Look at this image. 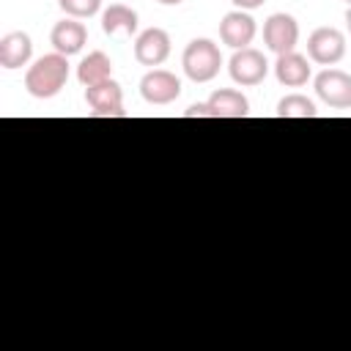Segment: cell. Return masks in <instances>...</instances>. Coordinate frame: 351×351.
I'll return each mask as SVG.
<instances>
[{"instance_id":"cell-3","label":"cell","mask_w":351,"mask_h":351,"mask_svg":"<svg viewBox=\"0 0 351 351\" xmlns=\"http://www.w3.org/2000/svg\"><path fill=\"white\" fill-rule=\"evenodd\" d=\"M346 55V36L337 27H315L307 38V58L318 66H335Z\"/></svg>"},{"instance_id":"cell-10","label":"cell","mask_w":351,"mask_h":351,"mask_svg":"<svg viewBox=\"0 0 351 351\" xmlns=\"http://www.w3.org/2000/svg\"><path fill=\"white\" fill-rule=\"evenodd\" d=\"M219 38H222V44H228L230 49H244V47H250L252 38H255V19H252L247 11H241V8L228 11V14L222 16V22H219Z\"/></svg>"},{"instance_id":"cell-8","label":"cell","mask_w":351,"mask_h":351,"mask_svg":"<svg viewBox=\"0 0 351 351\" xmlns=\"http://www.w3.org/2000/svg\"><path fill=\"white\" fill-rule=\"evenodd\" d=\"M140 96L148 104H170L181 96V80L167 69H151L140 80Z\"/></svg>"},{"instance_id":"cell-5","label":"cell","mask_w":351,"mask_h":351,"mask_svg":"<svg viewBox=\"0 0 351 351\" xmlns=\"http://www.w3.org/2000/svg\"><path fill=\"white\" fill-rule=\"evenodd\" d=\"M85 101L90 107V115H99V118H123L126 115L123 90L112 77L99 82V85L85 88Z\"/></svg>"},{"instance_id":"cell-12","label":"cell","mask_w":351,"mask_h":351,"mask_svg":"<svg viewBox=\"0 0 351 351\" xmlns=\"http://www.w3.org/2000/svg\"><path fill=\"white\" fill-rule=\"evenodd\" d=\"M30 58H33V41L27 33L14 30L0 38V66L3 69H8V71L22 69L30 63Z\"/></svg>"},{"instance_id":"cell-6","label":"cell","mask_w":351,"mask_h":351,"mask_svg":"<svg viewBox=\"0 0 351 351\" xmlns=\"http://www.w3.org/2000/svg\"><path fill=\"white\" fill-rule=\"evenodd\" d=\"M315 93L326 107L335 110H348L351 107V74L340 69H324L315 77Z\"/></svg>"},{"instance_id":"cell-17","label":"cell","mask_w":351,"mask_h":351,"mask_svg":"<svg viewBox=\"0 0 351 351\" xmlns=\"http://www.w3.org/2000/svg\"><path fill=\"white\" fill-rule=\"evenodd\" d=\"M277 115H280V118H315L318 110H315V104H313L307 96H302V93H291V96L280 99V104H277Z\"/></svg>"},{"instance_id":"cell-23","label":"cell","mask_w":351,"mask_h":351,"mask_svg":"<svg viewBox=\"0 0 351 351\" xmlns=\"http://www.w3.org/2000/svg\"><path fill=\"white\" fill-rule=\"evenodd\" d=\"M346 3H348V5H351V0H346Z\"/></svg>"},{"instance_id":"cell-11","label":"cell","mask_w":351,"mask_h":351,"mask_svg":"<svg viewBox=\"0 0 351 351\" xmlns=\"http://www.w3.org/2000/svg\"><path fill=\"white\" fill-rule=\"evenodd\" d=\"M85 41H88V30H85V25L77 22L74 16L55 22V27H52V33H49V44L55 47V52H60V55H66V58H69V55H77V52L85 47Z\"/></svg>"},{"instance_id":"cell-19","label":"cell","mask_w":351,"mask_h":351,"mask_svg":"<svg viewBox=\"0 0 351 351\" xmlns=\"http://www.w3.org/2000/svg\"><path fill=\"white\" fill-rule=\"evenodd\" d=\"M184 115H186V118H211V107H208V101H203V104H192Z\"/></svg>"},{"instance_id":"cell-22","label":"cell","mask_w":351,"mask_h":351,"mask_svg":"<svg viewBox=\"0 0 351 351\" xmlns=\"http://www.w3.org/2000/svg\"><path fill=\"white\" fill-rule=\"evenodd\" d=\"M156 3H162V5H178V3H184V0H156Z\"/></svg>"},{"instance_id":"cell-2","label":"cell","mask_w":351,"mask_h":351,"mask_svg":"<svg viewBox=\"0 0 351 351\" xmlns=\"http://www.w3.org/2000/svg\"><path fill=\"white\" fill-rule=\"evenodd\" d=\"M181 66L192 82H211L222 66L219 47L211 38H195L186 44V49L181 55Z\"/></svg>"},{"instance_id":"cell-4","label":"cell","mask_w":351,"mask_h":351,"mask_svg":"<svg viewBox=\"0 0 351 351\" xmlns=\"http://www.w3.org/2000/svg\"><path fill=\"white\" fill-rule=\"evenodd\" d=\"M228 71H230V80L236 85H244V88H252V85H261L269 74V63H266V55L252 49V47H244V49H236L230 63H228Z\"/></svg>"},{"instance_id":"cell-7","label":"cell","mask_w":351,"mask_h":351,"mask_svg":"<svg viewBox=\"0 0 351 351\" xmlns=\"http://www.w3.org/2000/svg\"><path fill=\"white\" fill-rule=\"evenodd\" d=\"M263 41L274 55L293 52L299 44V22L291 14H271L263 22Z\"/></svg>"},{"instance_id":"cell-16","label":"cell","mask_w":351,"mask_h":351,"mask_svg":"<svg viewBox=\"0 0 351 351\" xmlns=\"http://www.w3.org/2000/svg\"><path fill=\"white\" fill-rule=\"evenodd\" d=\"M101 30L107 36L118 33V30H126V33H134L137 30V11L123 5V3H112L110 8H104L101 14Z\"/></svg>"},{"instance_id":"cell-18","label":"cell","mask_w":351,"mask_h":351,"mask_svg":"<svg viewBox=\"0 0 351 351\" xmlns=\"http://www.w3.org/2000/svg\"><path fill=\"white\" fill-rule=\"evenodd\" d=\"M58 5L66 16L85 19V16H93L101 8V0H58Z\"/></svg>"},{"instance_id":"cell-9","label":"cell","mask_w":351,"mask_h":351,"mask_svg":"<svg viewBox=\"0 0 351 351\" xmlns=\"http://www.w3.org/2000/svg\"><path fill=\"white\" fill-rule=\"evenodd\" d=\"M170 55V33L162 27H148L134 41V60L140 66H162Z\"/></svg>"},{"instance_id":"cell-1","label":"cell","mask_w":351,"mask_h":351,"mask_svg":"<svg viewBox=\"0 0 351 351\" xmlns=\"http://www.w3.org/2000/svg\"><path fill=\"white\" fill-rule=\"evenodd\" d=\"M69 80V58L60 52L41 55L27 71H25V88L36 99H52L63 90Z\"/></svg>"},{"instance_id":"cell-15","label":"cell","mask_w":351,"mask_h":351,"mask_svg":"<svg viewBox=\"0 0 351 351\" xmlns=\"http://www.w3.org/2000/svg\"><path fill=\"white\" fill-rule=\"evenodd\" d=\"M110 74H112V60H110L101 49H96V52H90L88 58H82L80 66H77V80H80L85 88L110 80Z\"/></svg>"},{"instance_id":"cell-14","label":"cell","mask_w":351,"mask_h":351,"mask_svg":"<svg viewBox=\"0 0 351 351\" xmlns=\"http://www.w3.org/2000/svg\"><path fill=\"white\" fill-rule=\"evenodd\" d=\"M208 107H211V118H247L250 115L247 96L241 90H233V88L214 90L208 99Z\"/></svg>"},{"instance_id":"cell-21","label":"cell","mask_w":351,"mask_h":351,"mask_svg":"<svg viewBox=\"0 0 351 351\" xmlns=\"http://www.w3.org/2000/svg\"><path fill=\"white\" fill-rule=\"evenodd\" d=\"M346 27H348V36H351V5H348V11H346Z\"/></svg>"},{"instance_id":"cell-20","label":"cell","mask_w":351,"mask_h":351,"mask_svg":"<svg viewBox=\"0 0 351 351\" xmlns=\"http://www.w3.org/2000/svg\"><path fill=\"white\" fill-rule=\"evenodd\" d=\"M236 8H241V11H252V8H261L266 0H230Z\"/></svg>"},{"instance_id":"cell-13","label":"cell","mask_w":351,"mask_h":351,"mask_svg":"<svg viewBox=\"0 0 351 351\" xmlns=\"http://www.w3.org/2000/svg\"><path fill=\"white\" fill-rule=\"evenodd\" d=\"M274 74H277V82L280 85H285V88H302L310 80V60L304 55H299V52L277 55Z\"/></svg>"}]
</instances>
